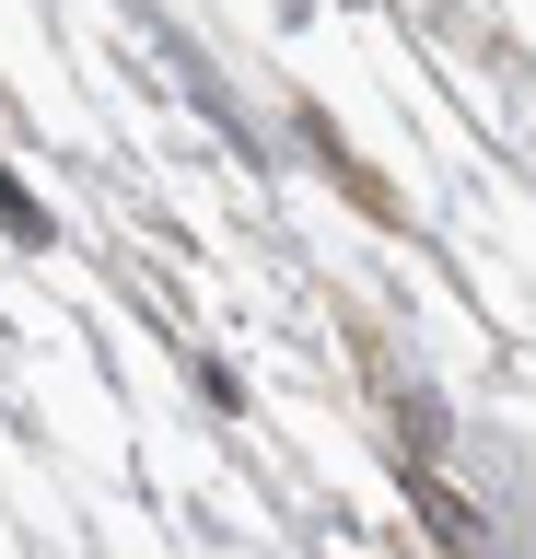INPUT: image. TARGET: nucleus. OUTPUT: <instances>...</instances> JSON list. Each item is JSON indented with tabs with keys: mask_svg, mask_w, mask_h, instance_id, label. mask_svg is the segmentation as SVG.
Segmentation results:
<instances>
[{
	"mask_svg": "<svg viewBox=\"0 0 536 559\" xmlns=\"http://www.w3.org/2000/svg\"><path fill=\"white\" fill-rule=\"evenodd\" d=\"M0 222H12V234H24V245H47V210L24 199V187H12V175H0Z\"/></svg>",
	"mask_w": 536,
	"mask_h": 559,
	"instance_id": "2",
	"label": "nucleus"
},
{
	"mask_svg": "<svg viewBox=\"0 0 536 559\" xmlns=\"http://www.w3.org/2000/svg\"><path fill=\"white\" fill-rule=\"evenodd\" d=\"M408 501H420V513H431V524H443V548H455V559H478V513H466V501H455V489H443V478H431V466H420V454H408Z\"/></svg>",
	"mask_w": 536,
	"mask_h": 559,
	"instance_id": "1",
	"label": "nucleus"
}]
</instances>
